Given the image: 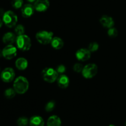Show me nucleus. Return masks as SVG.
<instances>
[{"instance_id": "1", "label": "nucleus", "mask_w": 126, "mask_h": 126, "mask_svg": "<svg viewBox=\"0 0 126 126\" xmlns=\"http://www.w3.org/2000/svg\"><path fill=\"white\" fill-rule=\"evenodd\" d=\"M13 88L18 94H24L29 88V82L25 77L20 76L15 79L13 83Z\"/></svg>"}, {"instance_id": "2", "label": "nucleus", "mask_w": 126, "mask_h": 126, "mask_svg": "<svg viewBox=\"0 0 126 126\" xmlns=\"http://www.w3.org/2000/svg\"><path fill=\"white\" fill-rule=\"evenodd\" d=\"M16 43L17 47L22 51H27L30 50L32 47V41L30 38L25 34L17 36Z\"/></svg>"}, {"instance_id": "3", "label": "nucleus", "mask_w": 126, "mask_h": 126, "mask_svg": "<svg viewBox=\"0 0 126 126\" xmlns=\"http://www.w3.org/2000/svg\"><path fill=\"white\" fill-rule=\"evenodd\" d=\"M41 76L43 80L46 82L48 83H53L55 81H57L59 77V73L55 69L51 67H46L42 71Z\"/></svg>"}, {"instance_id": "4", "label": "nucleus", "mask_w": 126, "mask_h": 126, "mask_svg": "<svg viewBox=\"0 0 126 126\" xmlns=\"http://www.w3.org/2000/svg\"><path fill=\"white\" fill-rule=\"evenodd\" d=\"M2 21L6 27L13 28L16 27L18 22L17 16L12 11H7L4 13L2 17Z\"/></svg>"}, {"instance_id": "5", "label": "nucleus", "mask_w": 126, "mask_h": 126, "mask_svg": "<svg viewBox=\"0 0 126 126\" xmlns=\"http://www.w3.org/2000/svg\"><path fill=\"white\" fill-rule=\"evenodd\" d=\"M54 37V33L50 31L41 30L37 32L36 34V39L37 41L43 45L50 44Z\"/></svg>"}, {"instance_id": "6", "label": "nucleus", "mask_w": 126, "mask_h": 126, "mask_svg": "<svg viewBox=\"0 0 126 126\" xmlns=\"http://www.w3.org/2000/svg\"><path fill=\"white\" fill-rule=\"evenodd\" d=\"M98 73V66L95 63H88L84 66L81 72L82 76L86 79H92Z\"/></svg>"}, {"instance_id": "7", "label": "nucleus", "mask_w": 126, "mask_h": 126, "mask_svg": "<svg viewBox=\"0 0 126 126\" xmlns=\"http://www.w3.org/2000/svg\"><path fill=\"white\" fill-rule=\"evenodd\" d=\"M2 57L7 60H11L16 57L17 54V49L13 44L6 45L2 50Z\"/></svg>"}, {"instance_id": "8", "label": "nucleus", "mask_w": 126, "mask_h": 126, "mask_svg": "<svg viewBox=\"0 0 126 126\" xmlns=\"http://www.w3.org/2000/svg\"><path fill=\"white\" fill-rule=\"evenodd\" d=\"M15 71L12 68L7 67L2 70L1 73V79L4 82H11L14 79Z\"/></svg>"}, {"instance_id": "9", "label": "nucleus", "mask_w": 126, "mask_h": 126, "mask_svg": "<svg viewBox=\"0 0 126 126\" xmlns=\"http://www.w3.org/2000/svg\"><path fill=\"white\" fill-rule=\"evenodd\" d=\"M91 52L87 48H81L76 52L75 56L79 62H86L89 60L91 57Z\"/></svg>"}, {"instance_id": "10", "label": "nucleus", "mask_w": 126, "mask_h": 126, "mask_svg": "<svg viewBox=\"0 0 126 126\" xmlns=\"http://www.w3.org/2000/svg\"><path fill=\"white\" fill-rule=\"evenodd\" d=\"M35 11L39 12L46 11L50 6L49 0H36L33 4Z\"/></svg>"}, {"instance_id": "11", "label": "nucleus", "mask_w": 126, "mask_h": 126, "mask_svg": "<svg viewBox=\"0 0 126 126\" xmlns=\"http://www.w3.org/2000/svg\"><path fill=\"white\" fill-rule=\"evenodd\" d=\"M34 7L32 4L28 3L24 4L23 7L21 8V13H22V16L25 18H29V17H32L34 14Z\"/></svg>"}, {"instance_id": "12", "label": "nucleus", "mask_w": 126, "mask_h": 126, "mask_svg": "<svg viewBox=\"0 0 126 126\" xmlns=\"http://www.w3.org/2000/svg\"><path fill=\"white\" fill-rule=\"evenodd\" d=\"M100 23L104 28H110L114 27V21L111 17L107 15L102 16L100 18Z\"/></svg>"}, {"instance_id": "13", "label": "nucleus", "mask_w": 126, "mask_h": 126, "mask_svg": "<svg viewBox=\"0 0 126 126\" xmlns=\"http://www.w3.org/2000/svg\"><path fill=\"white\" fill-rule=\"evenodd\" d=\"M57 82L59 87L61 89H66L70 84V79L65 74L60 75L57 79Z\"/></svg>"}, {"instance_id": "14", "label": "nucleus", "mask_w": 126, "mask_h": 126, "mask_svg": "<svg viewBox=\"0 0 126 126\" xmlns=\"http://www.w3.org/2000/svg\"><path fill=\"white\" fill-rule=\"evenodd\" d=\"M16 34L12 32H7L4 34L2 37V42L6 45H9V44H13L14 42H16Z\"/></svg>"}, {"instance_id": "15", "label": "nucleus", "mask_w": 126, "mask_h": 126, "mask_svg": "<svg viewBox=\"0 0 126 126\" xmlns=\"http://www.w3.org/2000/svg\"><path fill=\"white\" fill-rule=\"evenodd\" d=\"M50 45L52 47L56 50H60L62 49L64 46V41L61 38L58 36H54L51 42H50Z\"/></svg>"}, {"instance_id": "16", "label": "nucleus", "mask_w": 126, "mask_h": 126, "mask_svg": "<svg viewBox=\"0 0 126 126\" xmlns=\"http://www.w3.org/2000/svg\"><path fill=\"white\" fill-rule=\"evenodd\" d=\"M16 68L18 70L23 71V70H26L28 66V60L24 57H20L16 60V63H15Z\"/></svg>"}, {"instance_id": "17", "label": "nucleus", "mask_w": 126, "mask_h": 126, "mask_svg": "<svg viewBox=\"0 0 126 126\" xmlns=\"http://www.w3.org/2000/svg\"><path fill=\"white\" fill-rule=\"evenodd\" d=\"M29 124L30 126H44V121L39 116H33L30 119Z\"/></svg>"}, {"instance_id": "18", "label": "nucleus", "mask_w": 126, "mask_h": 126, "mask_svg": "<svg viewBox=\"0 0 126 126\" xmlns=\"http://www.w3.org/2000/svg\"><path fill=\"white\" fill-rule=\"evenodd\" d=\"M61 119L56 115L49 117L47 121V126H61Z\"/></svg>"}, {"instance_id": "19", "label": "nucleus", "mask_w": 126, "mask_h": 126, "mask_svg": "<svg viewBox=\"0 0 126 126\" xmlns=\"http://www.w3.org/2000/svg\"><path fill=\"white\" fill-rule=\"evenodd\" d=\"M25 33V27L22 24L16 25L14 28V33L16 34V36H20L24 34Z\"/></svg>"}, {"instance_id": "20", "label": "nucleus", "mask_w": 126, "mask_h": 126, "mask_svg": "<svg viewBox=\"0 0 126 126\" xmlns=\"http://www.w3.org/2000/svg\"><path fill=\"white\" fill-rule=\"evenodd\" d=\"M16 92L14 88H8L5 90L4 96L7 99H12L16 96Z\"/></svg>"}, {"instance_id": "21", "label": "nucleus", "mask_w": 126, "mask_h": 126, "mask_svg": "<svg viewBox=\"0 0 126 126\" xmlns=\"http://www.w3.org/2000/svg\"><path fill=\"white\" fill-rule=\"evenodd\" d=\"M29 123V120L27 117L22 116L18 118L17 121V124L18 126H27Z\"/></svg>"}, {"instance_id": "22", "label": "nucleus", "mask_w": 126, "mask_h": 126, "mask_svg": "<svg viewBox=\"0 0 126 126\" xmlns=\"http://www.w3.org/2000/svg\"><path fill=\"white\" fill-rule=\"evenodd\" d=\"M11 4L12 7L16 9H21L23 6V0H12Z\"/></svg>"}, {"instance_id": "23", "label": "nucleus", "mask_w": 126, "mask_h": 126, "mask_svg": "<svg viewBox=\"0 0 126 126\" xmlns=\"http://www.w3.org/2000/svg\"><path fill=\"white\" fill-rule=\"evenodd\" d=\"M87 49L91 52H95L97 51L99 49V44L97 42H92L90 43L88 46Z\"/></svg>"}, {"instance_id": "24", "label": "nucleus", "mask_w": 126, "mask_h": 126, "mask_svg": "<svg viewBox=\"0 0 126 126\" xmlns=\"http://www.w3.org/2000/svg\"><path fill=\"white\" fill-rule=\"evenodd\" d=\"M55 107V102L54 100H50L46 103L45 106V110L47 112H50L54 110Z\"/></svg>"}, {"instance_id": "25", "label": "nucleus", "mask_w": 126, "mask_h": 126, "mask_svg": "<svg viewBox=\"0 0 126 126\" xmlns=\"http://www.w3.org/2000/svg\"><path fill=\"white\" fill-rule=\"evenodd\" d=\"M107 33L110 38H116L118 34V31L115 27H113L110 28H108Z\"/></svg>"}, {"instance_id": "26", "label": "nucleus", "mask_w": 126, "mask_h": 126, "mask_svg": "<svg viewBox=\"0 0 126 126\" xmlns=\"http://www.w3.org/2000/svg\"><path fill=\"white\" fill-rule=\"evenodd\" d=\"M83 68V65L82 63H76L73 66V69L74 71L77 73H79L82 72Z\"/></svg>"}, {"instance_id": "27", "label": "nucleus", "mask_w": 126, "mask_h": 126, "mask_svg": "<svg viewBox=\"0 0 126 126\" xmlns=\"http://www.w3.org/2000/svg\"><path fill=\"white\" fill-rule=\"evenodd\" d=\"M56 71L57 72L59 73V75H63L66 72V66L64 65H59V66H57L56 68Z\"/></svg>"}, {"instance_id": "28", "label": "nucleus", "mask_w": 126, "mask_h": 126, "mask_svg": "<svg viewBox=\"0 0 126 126\" xmlns=\"http://www.w3.org/2000/svg\"><path fill=\"white\" fill-rule=\"evenodd\" d=\"M27 2H28V3H30V4H34V2H35V1H36V0H27Z\"/></svg>"}, {"instance_id": "29", "label": "nucleus", "mask_w": 126, "mask_h": 126, "mask_svg": "<svg viewBox=\"0 0 126 126\" xmlns=\"http://www.w3.org/2000/svg\"><path fill=\"white\" fill-rule=\"evenodd\" d=\"M3 21H2V19H1V18H0V28H1V27L2 26V25H3Z\"/></svg>"}, {"instance_id": "30", "label": "nucleus", "mask_w": 126, "mask_h": 126, "mask_svg": "<svg viewBox=\"0 0 126 126\" xmlns=\"http://www.w3.org/2000/svg\"><path fill=\"white\" fill-rule=\"evenodd\" d=\"M2 56V50L0 49V58Z\"/></svg>"}, {"instance_id": "31", "label": "nucleus", "mask_w": 126, "mask_h": 126, "mask_svg": "<svg viewBox=\"0 0 126 126\" xmlns=\"http://www.w3.org/2000/svg\"><path fill=\"white\" fill-rule=\"evenodd\" d=\"M109 126H115L113 125V124H111V125H110Z\"/></svg>"}, {"instance_id": "32", "label": "nucleus", "mask_w": 126, "mask_h": 126, "mask_svg": "<svg viewBox=\"0 0 126 126\" xmlns=\"http://www.w3.org/2000/svg\"></svg>"}]
</instances>
